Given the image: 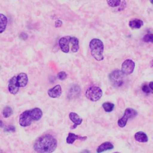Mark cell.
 Listing matches in <instances>:
<instances>
[{"label": "cell", "mask_w": 153, "mask_h": 153, "mask_svg": "<svg viewBox=\"0 0 153 153\" xmlns=\"http://www.w3.org/2000/svg\"><path fill=\"white\" fill-rule=\"evenodd\" d=\"M57 146L56 139L51 134H46L38 137L33 144V149L37 153H52Z\"/></svg>", "instance_id": "cell-1"}, {"label": "cell", "mask_w": 153, "mask_h": 153, "mask_svg": "<svg viewBox=\"0 0 153 153\" xmlns=\"http://www.w3.org/2000/svg\"><path fill=\"white\" fill-rule=\"evenodd\" d=\"M42 114V110L39 108H34L25 111L19 116V124L22 127L29 126L33 121H36L41 120Z\"/></svg>", "instance_id": "cell-2"}, {"label": "cell", "mask_w": 153, "mask_h": 153, "mask_svg": "<svg viewBox=\"0 0 153 153\" xmlns=\"http://www.w3.org/2000/svg\"><path fill=\"white\" fill-rule=\"evenodd\" d=\"M28 82V77L26 74L22 72L13 76L9 81L8 88L12 94H16L20 87H25Z\"/></svg>", "instance_id": "cell-3"}, {"label": "cell", "mask_w": 153, "mask_h": 153, "mask_svg": "<svg viewBox=\"0 0 153 153\" xmlns=\"http://www.w3.org/2000/svg\"><path fill=\"white\" fill-rule=\"evenodd\" d=\"M90 48L92 56L97 61L103 60L104 45L103 42L98 38H93L90 42Z\"/></svg>", "instance_id": "cell-4"}, {"label": "cell", "mask_w": 153, "mask_h": 153, "mask_svg": "<svg viewBox=\"0 0 153 153\" xmlns=\"http://www.w3.org/2000/svg\"><path fill=\"white\" fill-rule=\"evenodd\" d=\"M124 74L121 71L116 69L109 74V79L111 84L114 87H120L124 84Z\"/></svg>", "instance_id": "cell-5"}, {"label": "cell", "mask_w": 153, "mask_h": 153, "mask_svg": "<svg viewBox=\"0 0 153 153\" xmlns=\"http://www.w3.org/2000/svg\"><path fill=\"white\" fill-rule=\"evenodd\" d=\"M85 95L88 100L92 102H96L102 97L103 91L99 87L92 86L87 88L85 93Z\"/></svg>", "instance_id": "cell-6"}, {"label": "cell", "mask_w": 153, "mask_h": 153, "mask_svg": "<svg viewBox=\"0 0 153 153\" xmlns=\"http://www.w3.org/2000/svg\"><path fill=\"white\" fill-rule=\"evenodd\" d=\"M137 115V112L135 109L131 108H126L124 112V114L123 117L118 120V122H117L118 126L121 128L124 127L127 124V122L128 120L136 117Z\"/></svg>", "instance_id": "cell-7"}, {"label": "cell", "mask_w": 153, "mask_h": 153, "mask_svg": "<svg viewBox=\"0 0 153 153\" xmlns=\"http://www.w3.org/2000/svg\"><path fill=\"white\" fill-rule=\"evenodd\" d=\"M135 63L131 59H126L121 65V72L124 75L131 74L134 69Z\"/></svg>", "instance_id": "cell-8"}, {"label": "cell", "mask_w": 153, "mask_h": 153, "mask_svg": "<svg viewBox=\"0 0 153 153\" xmlns=\"http://www.w3.org/2000/svg\"><path fill=\"white\" fill-rule=\"evenodd\" d=\"M71 36H66L62 37L59 41V47L60 50L65 53H68L69 51V44H70Z\"/></svg>", "instance_id": "cell-9"}, {"label": "cell", "mask_w": 153, "mask_h": 153, "mask_svg": "<svg viewBox=\"0 0 153 153\" xmlns=\"http://www.w3.org/2000/svg\"><path fill=\"white\" fill-rule=\"evenodd\" d=\"M69 119L72 122H73L74 125L71 126V129H75L76 128V127L80 124H81L82 122V119L76 113L74 112H71L69 114Z\"/></svg>", "instance_id": "cell-10"}, {"label": "cell", "mask_w": 153, "mask_h": 153, "mask_svg": "<svg viewBox=\"0 0 153 153\" xmlns=\"http://www.w3.org/2000/svg\"><path fill=\"white\" fill-rule=\"evenodd\" d=\"M62 93V87L60 85L58 84L53 87V88H50L47 91L48 95L51 98H58L59 97Z\"/></svg>", "instance_id": "cell-11"}, {"label": "cell", "mask_w": 153, "mask_h": 153, "mask_svg": "<svg viewBox=\"0 0 153 153\" xmlns=\"http://www.w3.org/2000/svg\"><path fill=\"white\" fill-rule=\"evenodd\" d=\"M87 139V136H81L77 134H75L73 133H69L68 137H66V141L68 144H72L76 140H79L81 141H84Z\"/></svg>", "instance_id": "cell-12"}, {"label": "cell", "mask_w": 153, "mask_h": 153, "mask_svg": "<svg viewBox=\"0 0 153 153\" xmlns=\"http://www.w3.org/2000/svg\"><path fill=\"white\" fill-rule=\"evenodd\" d=\"M114 146L113 144L110 142H105L100 144L97 148L96 152L97 153H101L107 150H111L114 149Z\"/></svg>", "instance_id": "cell-13"}, {"label": "cell", "mask_w": 153, "mask_h": 153, "mask_svg": "<svg viewBox=\"0 0 153 153\" xmlns=\"http://www.w3.org/2000/svg\"><path fill=\"white\" fill-rule=\"evenodd\" d=\"M134 137L135 140L139 142L143 143V142H147L148 141V136L146 135V134L145 133H144L143 131H142L136 132L135 133Z\"/></svg>", "instance_id": "cell-14"}, {"label": "cell", "mask_w": 153, "mask_h": 153, "mask_svg": "<svg viewBox=\"0 0 153 153\" xmlns=\"http://www.w3.org/2000/svg\"><path fill=\"white\" fill-rule=\"evenodd\" d=\"M128 25L131 29H139L143 25V22L140 19H134L130 20L128 23Z\"/></svg>", "instance_id": "cell-15"}, {"label": "cell", "mask_w": 153, "mask_h": 153, "mask_svg": "<svg viewBox=\"0 0 153 153\" xmlns=\"http://www.w3.org/2000/svg\"><path fill=\"white\" fill-rule=\"evenodd\" d=\"M8 19L7 17L4 14L0 13V33H2L5 31Z\"/></svg>", "instance_id": "cell-16"}, {"label": "cell", "mask_w": 153, "mask_h": 153, "mask_svg": "<svg viewBox=\"0 0 153 153\" xmlns=\"http://www.w3.org/2000/svg\"><path fill=\"white\" fill-rule=\"evenodd\" d=\"M70 43L72 45L71 50L73 53H76L79 50V41L76 37H71L70 38Z\"/></svg>", "instance_id": "cell-17"}, {"label": "cell", "mask_w": 153, "mask_h": 153, "mask_svg": "<svg viewBox=\"0 0 153 153\" xmlns=\"http://www.w3.org/2000/svg\"><path fill=\"white\" fill-rule=\"evenodd\" d=\"M102 108L104 109V111L106 112H112L115 107V105L111 102H104L102 104Z\"/></svg>", "instance_id": "cell-18"}, {"label": "cell", "mask_w": 153, "mask_h": 153, "mask_svg": "<svg viewBox=\"0 0 153 153\" xmlns=\"http://www.w3.org/2000/svg\"><path fill=\"white\" fill-rule=\"evenodd\" d=\"M13 114V109L10 106H5L2 111V115L5 118H8Z\"/></svg>", "instance_id": "cell-19"}, {"label": "cell", "mask_w": 153, "mask_h": 153, "mask_svg": "<svg viewBox=\"0 0 153 153\" xmlns=\"http://www.w3.org/2000/svg\"><path fill=\"white\" fill-rule=\"evenodd\" d=\"M108 5L111 7H116L121 4V0H107Z\"/></svg>", "instance_id": "cell-20"}, {"label": "cell", "mask_w": 153, "mask_h": 153, "mask_svg": "<svg viewBox=\"0 0 153 153\" xmlns=\"http://www.w3.org/2000/svg\"><path fill=\"white\" fill-rule=\"evenodd\" d=\"M143 41L145 42H153V35L152 33H148L145 35L143 38Z\"/></svg>", "instance_id": "cell-21"}, {"label": "cell", "mask_w": 153, "mask_h": 153, "mask_svg": "<svg viewBox=\"0 0 153 153\" xmlns=\"http://www.w3.org/2000/svg\"><path fill=\"white\" fill-rule=\"evenodd\" d=\"M67 74L65 71H60L57 74V78L61 81L65 80L67 78Z\"/></svg>", "instance_id": "cell-22"}, {"label": "cell", "mask_w": 153, "mask_h": 153, "mask_svg": "<svg viewBox=\"0 0 153 153\" xmlns=\"http://www.w3.org/2000/svg\"><path fill=\"white\" fill-rule=\"evenodd\" d=\"M142 91H143L144 93L148 94V93H151L152 91L151 90V89L149 88V87H148V85H147L146 84H144L143 85H142Z\"/></svg>", "instance_id": "cell-23"}, {"label": "cell", "mask_w": 153, "mask_h": 153, "mask_svg": "<svg viewBox=\"0 0 153 153\" xmlns=\"http://www.w3.org/2000/svg\"><path fill=\"white\" fill-rule=\"evenodd\" d=\"M4 131L6 132H14L16 131V128L14 126L10 125L4 129Z\"/></svg>", "instance_id": "cell-24"}, {"label": "cell", "mask_w": 153, "mask_h": 153, "mask_svg": "<svg viewBox=\"0 0 153 153\" xmlns=\"http://www.w3.org/2000/svg\"><path fill=\"white\" fill-rule=\"evenodd\" d=\"M19 38L22 40H26L28 38V35L26 33L22 32L19 35Z\"/></svg>", "instance_id": "cell-25"}, {"label": "cell", "mask_w": 153, "mask_h": 153, "mask_svg": "<svg viewBox=\"0 0 153 153\" xmlns=\"http://www.w3.org/2000/svg\"><path fill=\"white\" fill-rule=\"evenodd\" d=\"M62 25V22L60 20L58 19V20H56V22H55V26L56 27H59Z\"/></svg>", "instance_id": "cell-26"}, {"label": "cell", "mask_w": 153, "mask_h": 153, "mask_svg": "<svg viewBox=\"0 0 153 153\" xmlns=\"http://www.w3.org/2000/svg\"><path fill=\"white\" fill-rule=\"evenodd\" d=\"M152 85H153V82L152 81H151V82H149V85H148V87H149V88L151 89V90H153V86H152Z\"/></svg>", "instance_id": "cell-27"}, {"label": "cell", "mask_w": 153, "mask_h": 153, "mask_svg": "<svg viewBox=\"0 0 153 153\" xmlns=\"http://www.w3.org/2000/svg\"><path fill=\"white\" fill-rule=\"evenodd\" d=\"M80 153H91V152H90V151L88 150V149H84V150L82 151Z\"/></svg>", "instance_id": "cell-28"}, {"label": "cell", "mask_w": 153, "mask_h": 153, "mask_svg": "<svg viewBox=\"0 0 153 153\" xmlns=\"http://www.w3.org/2000/svg\"><path fill=\"white\" fill-rule=\"evenodd\" d=\"M4 126V123L2 121L0 120V127H2Z\"/></svg>", "instance_id": "cell-29"}, {"label": "cell", "mask_w": 153, "mask_h": 153, "mask_svg": "<svg viewBox=\"0 0 153 153\" xmlns=\"http://www.w3.org/2000/svg\"><path fill=\"white\" fill-rule=\"evenodd\" d=\"M113 153H120V152H113Z\"/></svg>", "instance_id": "cell-30"}]
</instances>
